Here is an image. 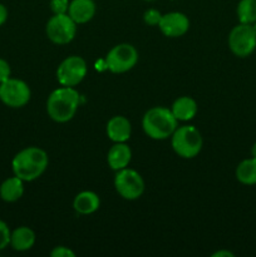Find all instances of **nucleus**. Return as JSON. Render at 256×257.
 Listing matches in <instances>:
<instances>
[{
  "label": "nucleus",
  "instance_id": "12",
  "mask_svg": "<svg viewBox=\"0 0 256 257\" xmlns=\"http://www.w3.org/2000/svg\"><path fill=\"white\" fill-rule=\"evenodd\" d=\"M105 132L112 142H127L132 135V125L123 115H114L108 120Z\"/></svg>",
  "mask_w": 256,
  "mask_h": 257
},
{
  "label": "nucleus",
  "instance_id": "4",
  "mask_svg": "<svg viewBox=\"0 0 256 257\" xmlns=\"http://www.w3.org/2000/svg\"><path fill=\"white\" fill-rule=\"evenodd\" d=\"M171 146L180 157L190 160L195 158L201 152L203 146L200 131L193 125H181L171 136Z\"/></svg>",
  "mask_w": 256,
  "mask_h": 257
},
{
  "label": "nucleus",
  "instance_id": "26",
  "mask_svg": "<svg viewBox=\"0 0 256 257\" xmlns=\"http://www.w3.org/2000/svg\"><path fill=\"white\" fill-rule=\"evenodd\" d=\"M8 19V9L3 4H0V27L7 22Z\"/></svg>",
  "mask_w": 256,
  "mask_h": 257
},
{
  "label": "nucleus",
  "instance_id": "15",
  "mask_svg": "<svg viewBox=\"0 0 256 257\" xmlns=\"http://www.w3.org/2000/svg\"><path fill=\"white\" fill-rule=\"evenodd\" d=\"M100 198L93 191H82L73 200V208L79 215H92L99 210Z\"/></svg>",
  "mask_w": 256,
  "mask_h": 257
},
{
  "label": "nucleus",
  "instance_id": "18",
  "mask_svg": "<svg viewBox=\"0 0 256 257\" xmlns=\"http://www.w3.org/2000/svg\"><path fill=\"white\" fill-rule=\"evenodd\" d=\"M24 195V181L19 177L7 178L0 185V197L5 202H17Z\"/></svg>",
  "mask_w": 256,
  "mask_h": 257
},
{
  "label": "nucleus",
  "instance_id": "27",
  "mask_svg": "<svg viewBox=\"0 0 256 257\" xmlns=\"http://www.w3.org/2000/svg\"><path fill=\"white\" fill-rule=\"evenodd\" d=\"M212 257H233V253L227 250H220L217 252L212 253Z\"/></svg>",
  "mask_w": 256,
  "mask_h": 257
},
{
  "label": "nucleus",
  "instance_id": "28",
  "mask_svg": "<svg viewBox=\"0 0 256 257\" xmlns=\"http://www.w3.org/2000/svg\"><path fill=\"white\" fill-rule=\"evenodd\" d=\"M251 155H252L253 158H256V143H253L252 148H251Z\"/></svg>",
  "mask_w": 256,
  "mask_h": 257
},
{
  "label": "nucleus",
  "instance_id": "21",
  "mask_svg": "<svg viewBox=\"0 0 256 257\" xmlns=\"http://www.w3.org/2000/svg\"><path fill=\"white\" fill-rule=\"evenodd\" d=\"M161 18H162V14L157 9H147L143 14V20L146 24L151 25V27H158Z\"/></svg>",
  "mask_w": 256,
  "mask_h": 257
},
{
  "label": "nucleus",
  "instance_id": "7",
  "mask_svg": "<svg viewBox=\"0 0 256 257\" xmlns=\"http://www.w3.org/2000/svg\"><path fill=\"white\" fill-rule=\"evenodd\" d=\"M114 188L122 198L135 201L145 192V181L137 171L125 167L115 173Z\"/></svg>",
  "mask_w": 256,
  "mask_h": 257
},
{
  "label": "nucleus",
  "instance_id": "24",
  "mask_svg": "<svg viewBox=\"0 0 256 257\" xmlns=\"http://www.w3.org/2000/svg\"><path fill=\"white\" fill-rule=\"evenodd\" d=\"M50 256L52 257H75L74 251L70 250L69 247L65 246H55L52 251H50Z\"/></svg>",
  "mask_w": 256,
  "mask_h": 257
},
{
  "label": "nucleus",
  "instance_id": "20",
  "mask_svg": "<svg viewBox=\"0 0 256 257\" xmlns=\"http://www.w3.org/2000/svg\"><path fill=\"white\" fill-rule=\"evenodd\" d=\"M238 22L242 24L256 23V0H240L237 4Z\"/></svg>",
  "mask_w": 256,
  "mask_h": 257
},
{
  "label": "nucleus",
  "instance_id": "30",
  "mask_svg": "<svg viewBox=\"0 0 256 257\" xmlns=\"http://www.w3.org/2000/svg\"><path fill=\"white\" fill-rule=\"evenodd\" d=\"M253 28H255V29H256V25H255V27H253Z\"/></svg>",
  "mask_w": 256,
  "mask_h": 257
},
{
  "label": "nucleus",
  "instance_id": "29",
  "mask_svg": "<svg viewBox=\"0 0 256 257\" xmlns=\"http://www.w3.org/2000/svg\"><path fill=\"white\" fill-rule=\"evenodd\" d=\"M145 2H156V0H145Z\"/></svg>",
  "mask_w": 256,
  "mask_h": 257
},
{
  "label": "nucleus",
  "instance_id": "5",
  "mask_svg": "<svg viewBox=\"0 0 256 257\" xmlns=\"http://www.w3.org/2000/svg\"><path fill=\"white\" fill-rule=\"evenodd\" d=\"M138 52L132 44H117L108 52L105 57V68L114 74H123L136 67Z\"/></svg>",
  "mask_w": 256,
  "mask_h": 257
},
{
  "label": "nucleus",
  "instance_id": "25",
  "mask_svg": "<svg viewBox=\"0 0 256 257\" xmlns=\"http://www.w3.org/2000/svg\"><path fill=\"white\" fill-rule=\"evenodd\" d=\"M9 78H12V69H10L9 63L0 58V83L5 82Z\"/></svg>",
  "mask_w": 256,
  "mask_h": 257
},
{
  "label": "nucleus",
  "instance_id": "10",
  "mask_svg": "<svg viewBox=\"0 0 256 257\" xmlns=\"http://www.w3.org/2000/svg\"><path fill=\"white\" fill-rule=\"evenodd\" d=\"M32 90L22 79L9 78L0 83V100L10 108H22L30 100Z\"/></svg>",
  "mask_w": 256,
  "mask_h": 257
},
{
  "label": "nucleus",
  "instance_id": "13",
  "mask_svg": "<svg viewBox=\"0 0 256 257\" xmlns=\"http://www.w3.org/2000/svg\"><path fill=\"white\" fill-rule=\"evenodd\" d=\"M94 0H70L68 15L78 24H85L90 22L95 15Z\"/></svg>",
  "mask_w": 256,
  "mask_h": 257
},
{
  "label": "nucleus",
  "instance_id": "17",
  "mask_svg": "<svg viewBox=\"0 0 256 257\" xmlns=\"http://www.w3.org/2000/svg\"><path fill=\"white\" fill-rule=\"evenodd\" d=\"M35 240H37V236L32 228L27 227V226H20V227L15 228L10 235V246L15 251L24 252L34 246Z\"/></svg>",
  "mask_w": 256,
  "mask_h": 257
},
{
  "label": "nucleus",
  "instance_id": "14",
  "mask_svg": "<svg viewBox=\"0 0 256 257\" xmlns=\"http://www.w3.org/2000/svg\"><path fill=\"white\" fill-rule=\"evenodd\" d=\"M132 160V151L125 142H117L109 148L107 155V162L113 171H119L128 167Z\"/></svg>",
  "mask_w": 256,
  "mask_h": 257
},
{
  "label": "nucleus",
  "instance_id": "6",
  "mask_svg": "<svg viewBox=\"0 0 256 257\" xmlns=\"http://www.w3.org/2000/svg\"><path fill=\"white\" fill-rule=\"evenodd\" d=\"M45 33L53 44H69L77 34V23L68 14H53L45 25Z\"/></svg>",
  "mask_w": 256,
  "mask_h": 257
},
{
  "label": "nucleus",
  "instance_id": "22",
  "mask_svg": "<svg viewBox=\"0 0 256 257\" xmlns=\"http://www.w3.org/2000/svg\"><path fill=\"white\" fill-rule=\"evenodd\" d=\"M70 0H50L49 7L53 14H68Z\"/></svg>",
  "mask_w": 256,
  "mask_h": 257
},
{
  "label": "nucleus",
  "instance_id": "23",
  "mask_svg": "<svg viewBox=\"0 0 256 257\" xmlns=\"http://www.w3.org/2000/svg\"><path fill=\"white\" fill-rule=\"evenodd\" d=\"M10 235H12V231L9 230V226L4 221L0 220V251L10 245Z\"/></svg>",
  "mask_w": 256,
  "mask_h": 257
},
{
  "label": "nucleus",
  "instance_id": "19",
  "mask_svg": "<svg viewBox=\"0 0 256 257\" xmlns=\"http://www.w3.org/2000/svg\"><path fill=\"white\" fill-rule=\"evenodd\" d=\"M236 178L242 185H256V158L243 160L236 167Z\"/></svg>",
  "mask_w": 256,
  "mask_h": 257
},
{
  "label": "nucleus",
  "instance_id": "3",
  "mask_svg": "<svg viewBox=\"0 0 256 257\" xmlns=\"http://www.w3.org/2000/svg\"><path fill=\"white\" fill-rule=\"evenodd\" d=\"M178 127V120L171 109L166 107H153L145 113L142 118V128L146 135L156 141L171 138Z\"/></svg>",
  "mask_w": 256,
  "mask_h": 257
},
{
  "label": "nucleus",
  "instance_id": "1",
  "mask_svg": "<svg viewBox=\"0 0 256 257\" xmlns=\"http://www.w3.org/2000/svg\"><path fill=\"white\" fill-rule=\"evenodd\" d=\"M49 165V157L44 150L39 147H27L18 152L13 158L12 168L14 176L24 182L38 180Z\"/></svg>",
  "mask_w": 256,
  "mask_h": 257
},
{
  "label": "nucleus",
  "instance_id": "8",
  "mask_svg": "<svg viewBox=\"0 0 256 257\" xmlns=\"http://www.w3.org/2000/svg\"><path fill=\"white\" fill-rule=\"evenodd\" d=\"M228 48L238 58H246L256 48V29L252 24H242L232 28L228 34Z\"/></svg>",
  "mask_w": 256,
  "mask_h": 257
},
{
  "label": "nucleus",
  "instance_id": "16",
  "mask_svg": "<svg viewBox=\"0 0 256 257\" xmlns=\"http://www.w3.org/2000/svg\"><path fill=\"white\" fill-rule=\"evenodd\" d=\"M197 102L188 95L177 98L171 107L172 114L175 115L176 119L181 120V122H188V120L193 119L197 114Z\"/></svg>",
  "mask_w": 256,
  "mask_h": 257
},
{
  "label": "nucleus",
  "instance_id": "2",
  "mask_svg": "<svg viewBox=\"0 0 256 257\" xmlns=\"http://www.w3.org/2000/svg\"><path fill=\"white\" fill-rule=\"evenodd\" d=\"M80 95L74 87H60L53 90L47 99V113L54 122L67 123L77 113Z\"/></svg>",
  "mask_w": 256,
  "mask_h": 257
},
{
  "label": "nucleus",
  "instance_id": "9",
  "mask_svg": "<svg viewBox=\"0 0 256 257\" xmlns=\"http://www.w3.org/2000/svg\"><path fill=\"white\" fill-rule=\"evenodd\" d=\"M88 67L79 55H70L62 60L57 69V80L63 87H75L85 78Z\"/></svg>",
  "mask_w": 256,
  "mask_h": 257
},
{
  "label": "nucleus",
  "instance_id": "11",
  "mask_svg": "<svg viewBox=\"0 0 256 257\" xmlns=\"http://www.w3.org/2000/svg\"><path fill=\"white\" fill-rule=\"evenodd\" d=\"M158 28L161 33L168 38L182 37L190 29V19L181 12H171L162 14Z\"/></svg>",
  "mask_w": 256,
  "mask_h": 257
}]
</instances>
